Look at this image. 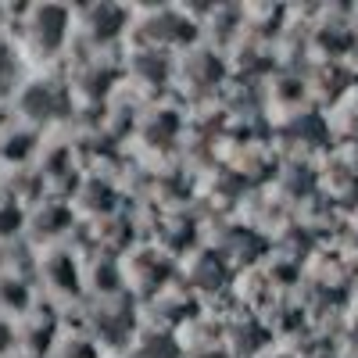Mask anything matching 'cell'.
Listing matches in <instances>:
<instances>
[{
    "label": "cell",
    "mask_w": 358,
    "mask_h": 358,
    "mask_svg": "<svg viewBox=\"0 0 358 358\" xmlns=\"http://www.w3.org/2000/svg\"><path fill=\"white\" fill-rule=\"evenodd\" d=\"M22 226H25V208L15 201L0 204V236H15Z\"/></svg>",
    "instance_id": "cell-14"
},
{
    "label": "cell",
    "mask_w": 358,
    "mask_h": 358,
    "mask_svg": "<svg viewBox=\"0 0 358 358\" xmlns=\"http://www.w3.org/2000/svg\"><path fill=\"white\" fill-rule=\"evenodd\" d=\"M83 197H86V208H90L94 215H111V212H115V201H118L115 187L104 183V179H97V176L83 183Z\"/></svg>",
    "instance_id": "cell-9"
},
{
    "label": "cell",
    "mask_w": 358,
    "mask_h": 358,
    "mask_svg": "<svg viewBox=\"0 0 358 358\" xmlns=\"http://www.w3.org/2000/svg\"><path fill=\"white\" fill-rule=\"evenodd\" d=\"M4 22H8V8H4V4H0V25H4Z\"/></svg>",
    "instance_id": "cell-18"
},
{
    "label": "cell",
    "mask_w": 358,
    "mask_h": 358,
    "mask_svg": "<svg viewBox=\"0 0 358 358\" xmlns=\"http://www.w3.org/2000/svg\"><path fill=\"white\" fill-rule=\"evenodd\" d=\"M226 258L222 255H201L197 276H194V290H219V283L226 280Z\"/></svg>",
    "instance_id": "cell-11"
},
{
    "label": "cell",
    "mask_w": 358,
    "mask_h": 358,
    "mask_svg": "<svg viewBox=\"0 0 358 358\" xmlns=\"http://www.w3.org/2000/svg\"><path fill=\"white\" fill-rule=\"evenodd\" d=\"M72 29H76V15L65 4H29L22 8V43L25 50L36 57V62H54L72 40Z\"/></svg>",
    "instance_id": "cell-1"
},
{
    "label": "cell",
    "mask_w": 358,
    "mask_h": 358,
    "mask_svg": "<svg viewBox=\"0 0 358 358\" xmlns=\"http://www.w3.org/2000/svg\"><path fill=\"white\" fill-rule=\"evenodd\" d=\"M190 358H236L226 344H212V348H204V351H197V355H190Z\"/></svg>",
    "instance_id": "cell-16"
},
{
    "label": "cell",
    "mask_w": 358,
    "mask_h": 358,
    "mask_svg": "<svg viewBox=\"0 0 358 358\" xmlns=\"http://www.w3.org/2000/svg\"><path fill=\"white\" fill-rule=\"evenodd\" d=\"M265 358H294L290 351H273V355H265Z\"/></svg>",
    "instance_id": "cell-17"
},
{
    "label": "cell",
    "mask_w": 358,
    "mask_h": 358,
    "mask_svg": "<svg viewBox=\"0 0 358 358\" xmlns=\"http://www.w3.org/2000/svg\"><path fill=\"white\" fill-rule=\"evenodd\" d=\"M136 33H140V40H143V47L147 50H176V47H190V43H197V36H201V25L183 11V8H172V4H165V8H151L140 22H136Z\"/></svg>",
    "instance_id": "cell-2"
},
{
    "label": "cell",
    "mask_w": 358,
    "mask_h": 358,
    "mask_svg": "<svg viewBox=\"0 0 358 358\" xmlns=\"http://www.w3.org/2000/svg\"><path fill=\"white\" fill-rule=\"evenodd\" d=\"M319 358H337V355H319Z\"/></svg>",
    "instance_id": "cell-19"
},
{
    "label": "cell",
    "mask_w": 358,
    "mask_h": 358,
    "mask_svg": "<svg viewBox=\"0 0 358 358\" xmlns=\"http://www.w3.org/2000/svg\"><path fill=\"white\" fill-rule=\"evenodd\" d=\"M33 151H36V133L33 129H22V133H11L4 140L0 158H4V162H25V158H33Z\"/></svg>",
    "instance_id": "cell-12"
},
{
    "label": "cell",
    "mask_w": 358,
    "mask_h": 358,
    "mask_svg": "<svg viewBox=\"0 0 358 358\" xmlns=\"http://www.w3.org/2000/svg\"><path fill=\"white\" fill-rule=\"evenodd\" d=\"M22 83V57L15 50V43L0 40V97H11Z\"/></svg>",
    "instance_id": "cell-8"
},
{
    "label": "cell",
    "mask_w": 358,
    "mask_h": 358,
    "mask_svg": "<svg viewBox=\"0 0 358 358\" xmlns=\"http://www.w3.org/2000/svg\"><path fill=\"white\" fill-rule=\"evenodd\" d=\"M50 358H101V344L90 334H69V337L62 334Z\"/></svg>",
    "instance_id": "cell-10"
},
{
    "label": "cell",
    "mask_w": 358,
    "mask_h": 358,
    "mask_svg": "<svg viewBox=\"0 0 358 358\" xmlns=\"http://www.w3.org/2000/svg\"><path fill=\"white\" fill-rule=\"evenodd\" d=\"M36 308V297L29 280L15 276V273H0V315L15 319V315H29Z\"/></svg>",
    "instance_id": "cell-7"
},
{
    "label": "cell",
    "mask_w": 358,
    "mask_h": 358,
    "mask_svg": "<svg viewBox=\"0 0 358 358\" xmlns=\"http://www.w3.org/2000/svg\"><path fill=\"white\" fill-rule=\"evenodd\" d=\"M15 348H18V326H15V319L0 315V358H8Z\"/></svg>",
    "instance_id": "cell-15"
},
{
    "label": "cell",
    "mask_w": 358,
    "mask_h": 358,
    "mask_svg": "<svg viewBox=\"0 0 358 358\" xmlns=\"http://www.w3.org/2000/svg\"><path fill=\"white\" fill-rule=\"evenodd\" d=\"M69 222H72V212H69V208H62V204H47L43 212L36 215V226L47 236H57V233H62V226H69Z\"/></svg>",
    "instance_id": "cell-13"
},
{
    "label": "cell",
    "mask_w": 358,
    "mask_h": 358,
    "mask_svg": "<svg viewBox=\"0 0 358 358\" xmlns=\"http://www.w3.org/2000/svg\"><path fill=\"white\" fill-rule=\"evenodd\" d=\"M79 18H83V36L94 47H115L133 29V11L126 4H111V0L83 8Z\"/></svg>",
    "instance_id": "cell-3"
},
{
    "label": "cell",
    "mask_w": 358,
    "mask_h": 358,
    "mask_svg": "<svg viewBox=\"0 0 358 358\" xmlns=\"http://www.w3.org/2000/svg\"><path fill=\"white\" fill-rule=\"evenodd\" d=\"M43 280H47V287H50L54 294L69 297V301L83 294V283H86L79 258L69 255V251H50V255H47V262H43Z\"/></svg>",
    "instance_id": "cell-4"
},
{
    "label": "cell",
    "mask_w": 358,
    "mask_h": 358,
    "mask_svg": "<svg viewBox=\"0 0 358 358\" xmlns=\"http://www.w3.org/2000/svg\"><path fill=\"white\" fill-rule=\"evenodd\" d=\"M22 115L33 118V122H47V118L57 115V108H62V90H57L54 83H29L22 86Z\"/></svg>",
    "instance_id": "cell-6"
},
{
    "label": "cell",
    "mask_w": 358,
    "mask_h": 358,
    "mask_svg": "<svg viewBox=\"0 0 358 358\" xmlns=\"http://www.w3.org/2000/svg\"><path fill=\"white\" fill-rule=\"evenodd\" d=\"M129 358H183V344H179L176 330L151 326V330H140L133 337Z\"/></svg>",
    "instance_id": "cell-5"
}]
</instances>
